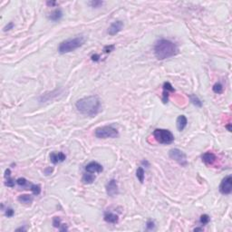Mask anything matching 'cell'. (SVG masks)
<instances>
[{"label": "cell", "mask_w": 232, "mask_h": 232, "mask_svg": "<svg viewBox=\"0 0 232 232\" xmlns=\"http://www.w3.org/2000/svg\"><path fill=\"white\" fill-rule=\"evenodd\" d=\"M154 55L159 60H165V59L175 56L179 53V48L175 43L168 39H159L157 40L153 46Z\"/></svg>", "instance_id": "1"}, {"label": "cell", "mask_w": 232, "mask_h": 232, "mask_svg": "<svg viewBox=\"0 0 232 232\" xmlns=\"http://www.w3.org/2000/svg\"><path fill=\"white\" fill-rule=\"evenodd\" d=\"M75 107L82 114L93 117L100 112L101 101L96 95H90L77 101Z\"/></svg>", "instance_id": "2"}, {"label": "cell", "mask_w": 232, "mask_h": 232, "mask_svg": "<svg viewBox=\"0 0 232 232\" xmlns=\"http://www.w3.org/2000/svg\"><path fill=\"white\" fill-rule=\"evenodd\" d=\"M85 42V38L84 37H77L74 38L67 39L59 45L58 46V52L64 55V53L73 52L76 49L81 47Z\"/></svg>", "instance_id": "3"}, {"label": "cell", "mask_w": 232, "mask_h": 232, "mask_svg": "<svg viewBox=\"0 0 232 232\" xmlns=\"http://www.w3.org/2000/svg\"><path fill=\"white\" fill-rule=\"evenodd\" d=\"M153 137L160 144H170L174 141V135L170 131L166 129H155Z\"/></svg>", "instance_id": "4"}, {"label": "cell", "mask_w": 232, "mask_h": 232, "mask_svg": "<svg viewBox=\"0 0 232 232\" xmlns=\"http://www.w3.org/2000/svg\"><path fill=\"white\" fill-rule=\"evenodd\" d=\"M94 135L99 139H108V138H116L119 136L118 130L112 126H102L98 127L94 131Z\"/></svg>", "instance_id": "5"}, {"label": "cell", "mask_w": 232, "mask_h": 232, "mask_svg": "<svg viewBox=\"0 0 232 232\" xmlns=\"http://www.w3.org/2000/svg\"><path fill=\"white\" fill-rule=\"evenodd\" d=\"M169 156L170 159H172L175 162H177L181 166H187L188 160H187V156L182 151L179 150V149H171L169 152Z\"/></svg>", "instance_id": "6"}, {"label": "cell", "mask_w": 232, "mask_h": 232, "mask_svg": "<svg viewBox=\"0 0 232 232\" xmlns=\"http://www.w3.org/2000/svg\"><path fill=\"white\" fill-rule=\"evenodd\" d=\"M219 192L223 195H229L232 191V177L230 175L226 176L219 185Z\"/></svg>", "instance_id": "7"}, {"label": "cell", "mask_w": 232, "mask_h": 232, "mask_svg": "<svg viewBox=\"0 0 232 232\" xmlns=\"http://www.w3.org/2000/svg\"><path fill=\"white\" fill-rule=\"evenodd\" d=\"M119 192L118 189V184L116 180L112 179L109 181V182L106 184V193L110 197H114V196H116Z\"/></svg>", "instance_id": "8"}, {"label": "cell", "mask_w": 232, "mask_h": 232, "mask_svg": "<svg viewBox=\"0 0 232 232\" xmlns=\"http://www.w3.org/2000/svg\"><path fill=\"white\" fill-rule=\"evenodd\" d=\"M163 92H162V102L163 103H167L169 102V95L170 93H174L175 89L173 88V86L171 85L170 83L169 82H165L163 84Z\"/></svg>", "instance_id": "9"}, {"label": "cell", "mask_w": 232, "mask_h": 232, "mask_svg": "<svg viewBox=\"0 0 232 232\" xmlns=\"http://www.w3.org/2000/svg\"><path fill=\"white\" fill-rule=\"evenodd\" d=\"M85 170L90 173H101L103 170V168L100 163L96 162H91L85 166Z\"/></svg>", "instance_id": "10"}, {"label": "cell", "mask_w": 232, "mask_h": 232, "mask_svg": "<svg viewBox=\"0 0 232 232\" xmlns=\"http://www.w3.org/2000/svg\"><path fill=\"white\" fill-rule=\"evenodd\" d=\"M123 28V23L122 21H116L114 22L108 28V34L110 35H115L119 32H121Z\"/></svg>", "instance_id": "11"}, {"label": "cell", "mask_w": 232, "mask_h": 232, "mask_svg": "<svg viewBox=\"0 0 232 232\" xmlns=\"http://www.w3.org/2000/svg\"><path fill=\"white\" fill-rule=\"evenodd\" d=\"M201 159H202V162H203L206 165H213L217 160L216 155L211 152H207L203 153L201 156Z\"/></svg>", "instance_id": "12"}, {"label": "cell", "mask_w": 232, "mask_h": 232, "mask_svg": "<svg viewBox=\"0 0 232 232\" xmlns=\"http://www.w3.org/2000/svg\"><path fill=\"white\" fill-rule=\"evenodd\" d=\"M65 159H66V156L63 152H52L50 154V160L53 164L63 162L65 160Z\"/></svg>", "instance_id": "13"}, {"label": "cell", "mask_w": 232, "mask_h": 232, "mask_svg": "<svg viewBox=\"0 0 232 232\" xmlns=\"http://www.w3.org/2000/svg\"><path fill=\"white\" fill-rule=\"evenodd\" d=\"M188 123V120L185 115H180L179 117L177 118V122H176V125H177V129L180 132H182V131L186 128Z\"/></svg>", "instance_id": "14"}, {"label": "cell", "mask_w": 232, "mask_h": 232, "mask_svg": "<svg viewBox=\"0 0 232 232\" xmlns=\"http://www.w3.org/2000/svg\"><path fill=\"white\" fill-rule=\"evenodd\" d=\"M103 218L106 222L112 223V224H116L119 221L118 215H116V214H114V213H112V212H105Z\"/></svg>", "instance_id": "15"}, {"label": "cell", "mask_w": 232, "mask_h": 232, "mask_svg": "<svg viewBox=\"0 0 232 232\" xmlns=\"http://www.w3.org/2000/svg\"><path fill=\"white\" fill-rule=\"evenodd\" d=\"M62 17H63V12L61 9H55L48 16V18L53 22H57L61 20Z\"/></svg>", "instance_id": "16"}, {"label": "cell", "mask_w": 232, "mask_h": 232, "mask_svg": "<svg viewBox=\"0 0 232 232\" xmlns=\"http://www.w3.org/2000/svg\"><path fill=\"white\" fill-rule=\"evenodd\" d=\"M94 181H95V176L93 173L88 172V173H85L83 175L82 181L84 184H92Z\"/></svg>", "instance_id": "17"}, {"label": "cell", "mask_w": 232, "mask_h": 232, "mask_svg": "<svg viewBox=\"0 0 232 232\" xmlns=\"http://www.w3.org/2000/svg\"><path fill=\"white\" fill-rule=\"evenodd\" d=\"M19 202L21 203H25V204H31L33 202V197L31 195H28V194H23V195H20L18 198H17Z\"/></svg>", "instance_id": "18"}, {"label": "cell", "mask_w": 232, "mask_h": 232, "mask_svg": "<svg viewBox=\"0 0 232 232\" xmlns=\"http://www.w3.org/2000/svg\"><path fill=\"white\" fill-rule=\"evenodd\" d=\"M136 177H137V179L139 180L141 183H143L144 179H145V172H144V170L142 169V167H139L137 170H136Z\"/></svg>", "instance_id": "19"}, {"label": "cell", "mask_w": 232, "mask_h": 232, "mask_svg": "<svg viewBox=\"0 0 232 232\" xmlns=\"http://www.w3.org/2000/svg\"><path fill=\"white\" fill-rule=\"evenodd\" d=\"M189 99H190L191 103L194 104L196 107H201L202 106V102L200 100V98L198 96H196V95H194V94L189 95Z\"/></svg>", "instance_id": "20"}, {"label": "cell", "mask_w": 232, "mask_h": 232, "mask_svg": "<svg viewBox=\"0 0 232 232\" xmlns=\"http://www.w3.org/2000/svg\"><path fill=\"white\" fill-rule=\"evenodd\" d=\"M212 90H213V92L215 93L219 94V93H223L224 88H223V85L221 84V83H216V84L213 85Z\"/></svg>", "instance_id": "21"}, {"label": "cell", "mask_w": 232, "mask_h": 232, "mask_svg": "<svg viewBox=\"0 0 232 232\" xmlns=\"http://www.w3.org/2000/svg\"><path fill=\"white\" fill-rule=\"evenodd\" d=\"M30 189L31 191L33 192L34 195L37 196L41 193V187L39 185H37V184H31L30 186Z\"/></svg>", "instance_id": "22"}, {"label": "cell", "mask_w": 232, "mask_h": 232, "mask_svg": "<svg viewBox=\"0 0 232 232\" xmlns=\"http://www.w3.org/2000/svg\"><path fill=\"white\" fill-rule=\"evenodd\" d=\"M210 221V217L209 215H207V214H203V215H201L200 218V222L201 225H207Z\"/></svg>", "instance_id": "23"}, {"label": "cell", "mask_w": 232, "mask_h": 232, "mask_svg": "<svg viewBox=\"0 0 232 232\" xmlns=\"http://www.w3.org/2000/svg\"><path fill=\"white\" fill-rule=\"evenodd\" d=\"M89 5H90L91 7H93V8H98V7H102V5H103V2L100 1V0H93V1L89 2Z\"/></svg>", "instance_id": "24"}, {"label": "cell", "mask_w": 232, "mask_h": 232, "mask_svg": "<svg viewBox=\"0 0 232 232\" xmlns=\"http://www.w3.org/2000/svg\"><path fill=\"white\" fill-rule=\"evenodd\" d=\"M61 218L59 217H55L53 218V226L55 228H60L61 227Z\"/></svg>", "instance_id": "25"}, {"label": "cell", "mask_w": 232, "mask_h": 232, "mask_svg": "<svg viewBox=\"0 0 232 232\" xmlns=\"http://www.w3.org/2000/svg\"><path fill=\"white\" fill-rule=\"evenodd\" d=\"M114 49H115V45H106V46H104L103 51L105 53H110L111 52H112Z\"/></svg>", "instance_id": "26"}, {"label": "cell", "mask_w": 232, "mask_h": 232, "mask_svg": "<svg viewBox=\"0 0 232 232\" xmlns=\"http://www.w3.org/2000/svg\"><path fill=\"white\" fill-rule=\"evenodd\" d=\"M5 185L7 186V187H10V188H13L15 186V181L12 180L11 178H7V181L5 182Z\"/></svg>", "instance_id": "27"}, {"label": "cell", "mask_w": 232, "mask_h": 232, "mask_svg": "<svg viewBox=\"0 0 232 232\" xmlns=\"http://www.w3.org/2000/svg\"><path fill=\"white\" fill-rule=\"evenodd\" d=\"M16 183L18 184L19 186L25 187L26 184H27V181L25 179V178H19V179L16 180Z\"/></svg>", "instance_id": "28"}, {"label": "cell", "mask_w": 232, "mask_h": 232, "mask_svg": "<svg viewBox=\"0 0 232 232\" xmlns=\"http://www.w3.org/2000/svg\"><path fill=\"white\" fill-rule=\"evenodd\" d=\"M155 228V225H154V222L152 221H148L146 223V229L148 230H152Z\"/></svg>", "instance_id": "29"}, {"label": "cell", "mask_w": 232, "mask_h": 232, "mask_svg": "<svg viewBox=\"0 0 232 232\" xmlns=\"http://www.w3.org/2000/svg\"><path fill=\"white\" fill-rule=\"evenodd\" d=\"M5 216H7V218H11V217H13L14 216V214H15V211L13 209H7L5 210Z\"/></svg>", "instance_id": "30"}, {"label": "cell", "mask_w": 232, "mask_h": 232, "mask_svg": "<svg viewBox=\"0 0 232 232\" xmlns=\"http://www.w3.org/2000/svg\"><path fill=\"white\" fill-rule=\"evenodd\" d=\"M14 26H15L14 23H13V22H10V23H8L7 25L4 27V31H5V32L9 31V30H11V29H13V28H14Z\"/></svg>", "instance_id": "31"}, {"label": "cell", "mask_w": 232, "mask_h": 232, "mask_svg": "<svg viewBox=\"0 0 232 232\" xmlns=\"http://www.w3.org/2000/svg\"><path fill=\"white\" fill-rule=\"evenodd\" d=\"M100 58H101V56L98 55V53H94V55H93L91 56V60L93 62H99L100 61Z\"/></svg>", "instance_id": "32"}, {"label": "cell", "mask_w": 232, "mask_h": 232, "mask_svg": "<svg viewBox=\"0 0 232 232\" xmlns=\"http://www.w3.org/2000/svg\"><path fill=\"white\" fill-rule=\"evenodd\" d=\"M53 170V169L51 168V167H49V168H47V169L45 170V175H49V174L52 173Z\"/></svg>", "instance_id": "33"}, {"label": "cell", "mask_w": 232, "mask_h": 232, "mask_svg": "<svg viewBox=\"0 0 232 232\" xmlns=\"http://www.w3.org/2000/svg\"><path fill=\"white\" fill-rule=\"evenodd\" d=\"M59 230H60V231H66V230H68V228H67V226L65 224H62L61 227L59 228Z\"/></svg>", "instance_id": "34"}, {"label": "cell", "mask_w": 232, "mask_h": 232, "mask_svg": "<svg viewBox=\"0 0 232 232\" xmlns=\"http://www.w3.org/2000/svg\"><path fill=\"white\" fill-rule=\"evenodd\" d=\"M11 175V170L10 169H7L5 171V178H9Z\"/></svg>", "instance_id": "35"}, {"label": "cell", "mask_w": 232, "mask_h": 232, "mask_svg": "<svg viewBox=\"0 0 232 232\" xmlns=\"http://www.w3.org/2000/svg\"><path fill=\"white\" fill-rule=\"evenodd\" d=\"M46 5H48V7H53V5H56V2L55 1H47Z\"/></svg>", "instance_id": "36"}, {"label": "cell", "mask_w": 232, "mask_h": 232, "mask_svg": "<svg viewBox=\"0 0 232 232\" xmlns=\"http://www.w3.org/2000/svg\"><path fill=\"white\" fill-rule=\"evenodd\" d=\"M26 228H19V229H16V231H26Z\"/></svg>", "instance_id": "37"}, {"label": "cell", "mask_w": 232, "mask_h": 232, "mask_svg": "<svg viewBox=\"0 0 232 232\" xmlns=\"http://www.w3.org/2000/svg\"><path fill=\"white\" fill-rule=\"evenodd\" d=\"M142 164H143V165H146L147 167H149V166H150V164H149V162H147L146 160H143V162H142Z\"/></svg>", "instance_id": "38"}, {"label": "cell", "mask_w": 232, "mask_h": 232, "mask_svg": "<svg viewBox=\"0 0 232 232\" xmlns=\"http://www.w3.org/2000/svg\"><path fill=\"white\" fill-rule=\"evenodd\" d=\"M194 231H203V229H202V228H196V229H194Z\"/></svg>", "instance_id": "39"}, {"label": "cell", "mask_w": 232, "mask_h": 232, "mask_svg": "<svg viewBox=\"0 0 232 232\" xmlns=\"http://www.w3.org/2000/svg\"><path fill=\"white\" fill-rule=\"evenodd\" d=\"M226 128L228 129L229 132H231V126H230V123L229 124V125H226Z\"/></svg>", "instance_id": "40"}]
</instances>
